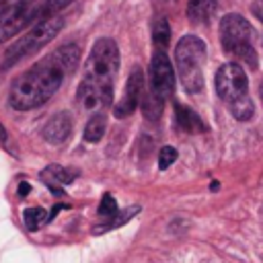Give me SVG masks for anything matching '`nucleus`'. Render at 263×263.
Masks as SVG:
<instances>
[{"label": "nucleus", "instance_id": "4be33fe9", "mask_svg": "<svg viewBox=\"0 0 263 263\" xmlns=\"http://www.w3.org/2000/svg\"><path fill=\"white\" fill-rule=\"evenodd\" d=\"M117 212H119V210H117L115 197H113L111 193H105V195L101 197V203H99V216H101V218H113Z\"/></svg>", "mask_w": 263, "mask_h": 263}, {"label": "nucleus", "instance_id": "9d476101", "mask_svg": "<svg viewBox=\"0 0 263 263\" xmlns=\"http://www.w3.org/2000/svg\"><path fill=\"white\" fill-rule=\"evenodd\" d=\"M43 138L49 144H62L70 138L72 134V117L70 113H58L53 115L45 125H43Z\"/></svg>", "mask_w": 263, "mask_h": 263}, {"label": "nucleus", "instance_id": "cd10ccee", "mask_svg": "<svg viewBox=\"0 0 263 263\" xmlns=\"http://www.w3.org/2000/svg\"><path fill=\"white\" fill-rule=\"evenodd\" d=\"M4 2H6V0H0V6H4Z\"/></svg>", "mask_w": 263, "mask_h": 263}, {"label": "nucleus", "instance_id": "2eb2a0df", "mask_svg": "<svg viewBox=\"0 0 263 263\" xmlns=\"http://www.w3.org/2000/svg\"><path fill=\"white\" fill-rule=\"evenodd\" d=\"M107 129V115L103 111H97L84 125V140L86 142H99L105 136Z\"/></svg>", "mask_w": 263, "mask_h": 263}, {"label": "nucleus", "instance_id": "393cba45", "mask_svg": "<svg viewBox=\"0 0 263 263\" xmlns=\"http://www.w3.org/2000/svg\"><path fill=\"white\" fill-rule=\"evenodd\" d=\"M29 191H31V185H29L27 181H23V183L18 185V195H27Z\"/></svg>", "mask_w": 263, "mask_h": 263}, {"label": "nucleus", "instance_id": "6ab92c4d", "mask_svg": "<svg viewBox=\"0 0 263 263\" xmlns=\"http://www.w3.org/2000/svg\"><path fill=\"white\" fill-rule=\"evenodd\" d=\"M152 39L158 45V49L168 47V43H171V27H168L166 18H156L154 29H152Z\"/></svg>", "mask_w": 263, "mask_h": 263}, {"label": "nucleus", "instance_id": "412c9836", "mask_svg": "<svg viewBox=\"0 0 263 263\" xmlns=\"http://www.w3.org/2000/svg\"><path fill=\"white\" fill-rule=\"evenodd\" d=\"M72 0H45L41 6H39V14H37V23L39 21H45V18H51V16H58V12L62 8H66Z\"/></svg>", "mask_w": 263, "mask_h": 263}, {"label": "nucleus", "instance_id": "bb28decb", "mask_svg": "<svg viewBox=\"0 0 263 263\" xmlns=\"http://www.w3.org/2000/svg\"><path fill=\"white\" fill-rule=\"evenodd\" d=\"M259 95H261V99H263V82H261V86H259Z\"/></svg>", "mask_w": 263, "mask_h": 263}, {"label": "nucleus", "instance_id": "f257e3e1", "mask_svg": "<svg viewBox=\"0 0 263 263\" xmlns=\"http://www.w3.org/2000/svg\"><path fill=\"white\" fill-rule=\"evenodd\" d=\"M119 68V49L113 39H99L86 60L84 78L78 86V103L84 109H105L113 99V80Z\"/></svg>", "mask_w": 263, "mask_h": 263}, {"label": "nucleus", "instance_id": "aec40b11", "mask_svg": "<svg viewBox=\"0 0 263 263\" xmlns=\"http://www.w3.org/2000/svg\"><path fill=\"white\" fill-rule=\"evenodd\" d=\"M45 220H47V216H45V210H43V208H29V210L23 212L25 228L31 230V232H35Z\"/></svg>", "mask_w": 263, "mask_h": 263}, {"label": "nucleus", "instance_id": "39448f33", "mask_svg": "<svg viewBox=\"0 0 263 263\" xmlns=\"http://www.w3.org/2000/svg\"><path fill=\"white\" fill-rule=\"evenodd\" d=\"M39 6V0H6L0 6V43L12 39L27 25H35Z\"/></svg>", "mask_w": 263, "mask_h": 263}, {"label": "nucleus", "instance_id": "f3484780", "mask_svg": "<svg viewBox=\"0 0 263 263\" xmlns=\"http://www.w3.org/2000/svg\"><path fill=\"white\" fill-rule=\"evenodd\" d=\"M55 55H58V58H60V62L66 66V70H68V72H72V70L76 68V64H78L80 47H78V45H74V43H66V45H62V47H58V49H55Z\"/></svg>", "mask_w": 263, "mask_h": 263}, {"label": "nucleus", "instance_id": "9b49d317", "mask_svg": "<svg viewBox=\"0 0 263 263\" xmlns=\"http://www.w3.org/2000/svg\"><path fill=\"white\" fill-rule=\"evenodd\" d=\"M76 177H78L76 171L66 168V166H62V164H47V166L41 171V179L47 183V187H49L53 193H62L60 185H70V183H74Z\"/></svg>", "mask_w": 263, "mask_h": 263}, {"label": "nucleus", "instance_id": "7ed1b4c3", "mask_svg": "<svg viewBox=\"0 0 263 263\" xmlns=\"http://www.w3.org/2000/svg\"><path fill=\"white\" fill-rule=\"evenodd\" d=\"M205 43L195 35H185L175 47L177 74L187 92H199L203 88V64Z\"/></svg>", "mask_w": 263, "mask_h": 263}, {"label": "nucleus", "instance_id": "1a4fd4ad", "mask_svg": "<svg viewBox=\"0 0 263 263\" xmlns=\"http://www.w3.org/2000/svg\"><path fill=\"white\" fill-rule=\"evenodd\" d=\"M142 97H144V74H142L140 68H134L129 72V78H127V84H125V95L115 105V117L123 119V117L132 115L140 107Z\"/></svg>", "mask_w": 263, "mask_h": 263}, {"label": "nucleus", "instance_id": "423d86ee", "mask_svg": "<svg viewBox=\"0 0 263 263\" xmlns=\"http://www.w3.org/2000/svg\"><path fill=\"white\" fill-rule=\"evenodd\" d=\"M253 39H255V29L251 27V23L236 14V12H230L222 18L220 23V41H222V47L228 51V53H234L236 49L245 47V45H253Z\"/></svg>", "mask_w": 263, "mask_h": 263}, {"label": "nucleus", "instance_id": "a211bd4d", "mask_svg": "<svg viewBox=\"0 0 263 263\" xmlns=\"http://www.w3.org/2000/svg\"><path fill=\"white\" fill-rule=\"evenodd\" d=\"M230 111H232V115H234L238 121H249V119L255 115V105H253V101L245 95V97H240V99H236V101L230 103Z\"/></svg>", "mask_w": 263, "mask_h": 263}, {"label": "nucleus", "instance_id": "0eeeda50", "mask_svg": "<svg viewBox=\"0 0 263 263\" xmlns=\"http://www.w3.org/2000/svg\"><path fill=\"white\" fill-rule=\"evenodd\" d=\"M216 92L220 99L232 103L240 97L247 95V88H249V80H247V74L245 70L238 66V64H224L218 68L216 72Z\"/></svg>", "mask_w": 263, "mask_h": 263}, {"label": "nucleus", "instance_id": "6e6552de", "mask_svg": "<svg viewBox=\"0 0 263 263\" xmlns=\"http://www.w3.org/2000/svg\"><path fill=\"white\" fill-rule=\"evenodd\" d=\"M150 90L160 99H166L175 90V70L164 53V49H156L150 62Z\"/></svg>", "mask_w": 263, "mask_h": 263}, {"label": "nucleus", "instance_id": "b1692460", "mask_svg": "<svg viewBox=\"0 0 263 263\" xmlns=\"http://www.w3.org/2000/svg\"><path fill=\"white\" fill-rule=\"evenodd\" d=\"M251 10H253V14L263 23V0H253V4H251Z\"/></svg>", "mask_w": 263, "mask_h": 263}, {"label": "nucleus", "instance_id": "ddd939ff", "mask_svg": "<svg viewBox=\"0 0 263 263\" xmlns=\"http://www.w3.org/2000/svg\"><path fill=\"white\" fill-rule=\"evenodd\" d=\"M218 0H189L187 4V16L195 25H205L216 14Z\"/></svg>", "mask_w": 263, "mask_h": 263}, {"label": "nucleus", "instance_id": "f03ea898", "mask_svg": "<svg viewBox=\"0 0 263 263\" xmlns=\"http://www.w3.org/2000/svg\"><path fill=\"white\" fill-rule=\"evenodd\" d=\"M66 74H68V70L60 62L55 51L49 53L47 58H43L41 62L31 66L25 74H21L12 82L10 95H8L10 107L16 111H29V109L41 107L55 95V90L62 86Z\"/></svg>", "mask_w": 263, "mask_h": 263}, {"label": "nucleus", "instance_id": "a878e982", "mask_svg": "<svg viewBox=\"0 0 263 263\" xmlns=\"http://www.w3.org/2000/svg\"><path fill=\"white\" fill-rule=\"evenodd\" d=\"M0 142H6V129L2 123H0Z\"/></svg>", "mask_w": 263, "mask_h": 263}, {"label": "nucleus", "instance_id": "5701e85b", "mask_svg": "<svg viewBox=\"0 0 263 263\" xmlns=\"http://www.w3.org/2000/svg\"><path fill=\"white\" fill-rule=\"evenodd\" d=\"M177 148H173V146H162L160 148V152H158V166L162 168V171H166L175 160H177Z\"/></svg>", "mask_w": 263, "mask_h": 263}, {"label": "nucleus", "instance_id": "f8f14e48", "mask_svg": "<svg viewBox=\"0 0 263 263\" xmlns=\"http://www.w3.org/2000/svg\"><path fill=\"white\" fill-rule=\"evenodd\" d=\"M175 121H177V127L185 134H201L205 132V123L201 121V117L187 105H181V103H175Z\"/></svg>", "mask_w": 263, "mask_h": 263}, {"label": "nucleus", "instance_id": "4468645a", "mask_svg": "<svg viewBox=\"0 0 263 263\" xmlns=\"http://www.w3.org/2000/svg\"><path fill=\"white\" fill-rule=\"evenodd\" d=\"M140 212V205H129V208H125L123 212H117L113 218H107L103 224H99V226H95V234H103V232H107V230H113V228H119V226H123L125 222H129L136 214Z\"/></svg>", "mask_w": 263, "mask_h": 263}, {"label": "nucleus", "instance_id": "dca6fc26", "mask_svg": "<svg viewBox=\"0 0 263 263\" xmlns=\"http://www.w3.org/2000/svg\"><path fill=\"white\" fill-rule=\"evenodd\" d=\"M162 103H164V99H160L158 95H154L152 90H148V92H144L140 105H142L144 115H146L150 121H156V119L162 115Z\"/></svg>", "mask_w": 263, "mask_h": 263}, {"label": "nucleus", "instance_id": "20e7f679", "mask_svg": "<svg viewBox=\"0 0 263 263\" xmlns=\"http://www.w3.org/2000/svg\"><path fill=\"white\" fill-rule=\"evenodd\" d=\"M64 27V18L60 16H51V18H45V21H39L35 23L29 33H25L16 43H12L4 55V64L6 66H12L33 53H37L43 45H47Z\"/></svg>", "mask_w": 263, "mask_h": 263}]
</instances>
